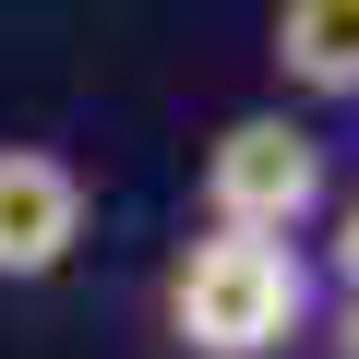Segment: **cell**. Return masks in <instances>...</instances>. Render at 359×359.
Returning a JSON list of instances; mask_svg holds the SVG:
<instances>
[{
    "label": "cell",
    "instance_id": "obj_1",
    "mask_svg": "<svg viewBox=\"0 0 359 359\" xmlns=\"http://www.w3.org/2000/svg\"><path fill=\"white\" fill-rule=\"evenodd\" d=\"M168 311H180V335H192L204 359H264V347L299 323V264H287V240H240V228H216V240L180 252Z\"/></svg>",
    "mask_w": 359,
    "mask_h": 359
},
{
    "label": "cell",
    "instance_id": "obj_2",
    "mask_svg": "<svg viewBox=\"0 0 359 359\" xmlns=\"http://www.w3.org/2000/svg\"><path fill=\"white\" fill-rule=\"evenodd\" d=\"M204 204H216V228H240V240H287V228L323 204L311 132H299V120H228L216 156H204Z\"/></svg>",
    "mask_w": 359,
    "mask_h": 359
},
{
    "label": "cell",
    "instance_id": "obj_3",
    "mask_svg": "<svg viewBox=\"0 0 359 359\" xmlns=\"http://www.w3.org/2000/svg\"><path fill=\"white\" fill-rule=\"evenodd\" d=\"M84 240V180L48 144H0V276H60Z\"/></svg>",
    "mask_w": 359,
    "mask_h": 359
},
{
    "label": "cell",
    "instance_id": "obj_4",
    "mask_svg": "<svg viewBox=\"0 0 359 359\" xmlns=\"http://www.w3.org/2000/svg\"><path fill=\"white\" fill-rule=\"evenodd\" d=\"M276 60L311 96H359V0H276Z\"/></svg>",
    "mask_w": 359,
    "mask_h": 359
},
{
    "label": "cell",
    "instance_id": "obj_5",
    "mask_svg": "<svg viewBox=\"0 0 359 359\" xmlns=\"http://www.w3.org/2000/svg\"><path fill=\"white\" fill-rule=\"evenodd\" d=\"M335 264H347V287H359V204H347V240H335Z\"/></svg>",
    "mask_w": 359,
    "mask_h": 359
}]
</instances>
